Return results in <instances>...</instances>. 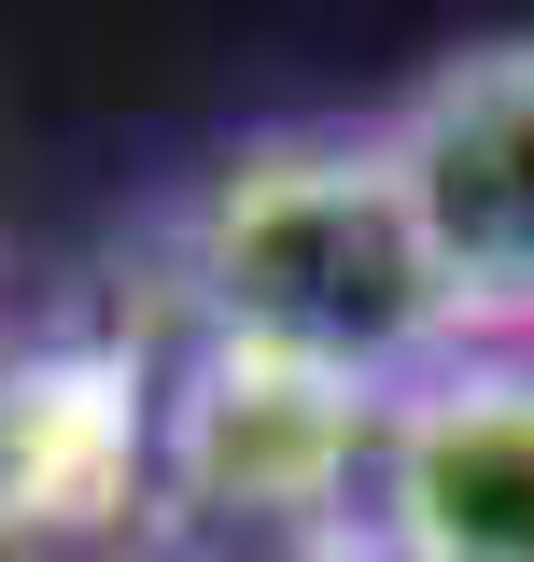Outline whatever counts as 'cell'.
Masks as SVG:
<instances>
[{
    "instance_id": "6da1fadb",
    "label": "cell",
    "mask_w": 534,
    "mask_h": 562,
    "mask_svg": "<svg viewBox=\"0 0 534 562\" xmlns=\"http://www.w3.org/2000/svg\"><path fill=\"white\" fill-rule=\"evenodd\" d=\"M183 295H198L211 351L281 366L352 408L465 366L450 268H436L380 127H296V140L225 155L211 198L183 211Z\"/></svg>"
},
{
    "instance_id": "7a4b0ae2",
    "label": "cell",
    "mask_w": 534,
    "mask_h": 562,
    "mask_svg": "<svg viewBox=\"0 0 534 562\" xmlns=\"http://www.w3.org/2000/svg\"><path fill=\"white\" fill-rule=\"evenodd\" d=\"M380 155L450 268L465 338H534V29L436 57L380 113Z\"/></svg>"
},
{
    "instance_id": "3957f363",
    "label": "cell",
    "mask_w": 534,
    "mask_h": 562,
    "mask_svg": "<svg viewBox=\"0 0 534 562\" xmlns=\"http://www.w3.org/2000/svg\"><path fill=\"white\" fill-rule=\"evenodd\" d=\"M394 562H534V351H465L380 422Z\"/></svg>"
}]
</instances>
